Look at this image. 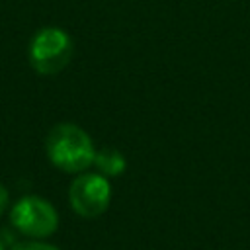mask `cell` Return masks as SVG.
Returning <instances> with one entry per match:
<instances>
[{
  "label": "cell",
  "mask_w": 250,
  "mask_h": 250,
  "mask_svg": "<svg viewBox=\"0 0 250 250\" xmlns=\"http://www.w3.org/2000/svg\"><path fill=\"white\" fill-rule=\"evenodd\" d=\"M0 250H6V246H4V242L0 240Z\"/></svg>",
  "instance_id": "cell-8"
},
{
  "label": "cell",
  "mask_w": 250,
  "mask_h": 250,
  "mask_svg": "<svg viewBox=\"0 0 250 250\" xmlns=\"http://www.w3.org/2000/svg\"><path fill=\"white\" fill-rule=\"evenodd\" d=\"M72 39L61 27L39 29L29 43V62L39 74H57L72 59Z\"/></svg>",
  "instance_id": "cell-2"
},
{
  "label": "cell",
  "mask_w": 250,
  "mask_h": 250,
  "mask_svg": "<svg viewBox=\"0 0 250 250\" xmlns=\"http://www.w3.org/2000/svg\"><path fill=\"white\" fill-rule=\"evenodd\" d=\"M45 150L51 164L68 174H82L94 166L96 148L90 135L74 123L55 125L45 141Z\"/></svg>",
  "instance_id": "cell-1"
},
{
  "label": "cell",
  "mask_w": 250,
  "mask_h": 250,
  "mask_svg": "<svg viewBox=\"0 0 250 250\" xmlns=\"http://www.w3.org/2000/svg\"><path fill=\"white\" fill-rule=\"evenodd\" d=\"M6 207H8V189L0 184V215L6 211Z\"/></svg>",
  "instance_id": "cell-7"
},
{
  "label": "cell",
  "mask_w": 250,
  "mask_h": 250,
  "mask_svg": "<svg viewBox=\"0 0 250 250\" xmlns=\"http://www.w3.org/2000/svg\"><path fill=\"white\" fill-rule=\"evenodd\" d=\"M94 166L102 176L111 178V176H119L125 170L127 160L117 148H102V150H96Z\"/></svg>",
  "instance_id": "cell-5"
},
{
  "label": "cell",
  "mask_w": 250,
  "mask_h": 250,
  "mask_svg": "<svg viewBox=\"0 0 250 250\" xmlns=\"http://www.w3.org/2000/svg\"><path fill=\"white\" fill-rule=\"evenodd\" d=\"M10 223L16 230L29 238H47L57 230L59 215L47 199L25 195L14 203L10 211Z\"/></svg>",
  "instance_id": "cell-3"
},
{
  "label": "cell",
  "mask_w": 250,
  "mask_h": 250,
  "mask_svg": "<svg viewBox=\"0 0 250 250\" xmlns=\"http://www.w3.org/2000/svg\"><path fill=\"white\" fill-rule=\"evenodd\" d=\"M14 250H59V248L53 246V244H47V242L29 240V242H21V244H18Z\"/></svg>",
  "instance_id": "cell-6"
},
{
  "label": "cell",
  "mask_w": 250,
  "mask_h": 250,
  "mask_svg": "<svg viewBox=\"0 0 250 250\" xmlns=\"http://www.w3.org/2000/svg\"><path fill=\"white\" fill-rule=\"evenodd\" d=\"M111 201V184L100 172H86L72 180L68 188V203L72 211L84 219L100 217Z\"/></svg>",
  "instance_id": "cell-4"
}]
</instances>
